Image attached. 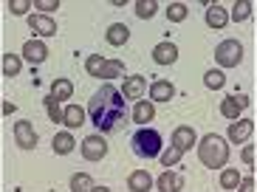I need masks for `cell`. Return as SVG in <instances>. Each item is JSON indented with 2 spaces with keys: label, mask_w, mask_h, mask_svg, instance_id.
Returning a JSON list of instances; mask_svg holds the SVG:
<instances>
[{
  "label": "cell",
  "mask_w": 257,
  "mask_h": 192,
  "mask_svg": "<svg viewBox=\"0 0 257 192\" xmlns=\"http://www.w3.org/2000/svg\"><path fill=\"white\" fill-rule=\"evenodd\" d=\"M88 116H91L93 127H99L102 133L121 130L127 124V99L121 96V91L105 82L88 102Z\"/></svg>",
  "instance_id": "cell-1"
},
{
  "label": "cell",
  "mask_w": 257,
  "mask_h": 192,
  "mask_svg": "<svg viewBox=\"0 0 257 192\" xmlns=\"http://www.w3.org/2000/svg\"><path fill=\"white\" fill-rule=\"evenodd\" d=\"M198 155H201V164H204V167H209V169H223V167H226V161H229L226 138L218 136V133H209V136H204Z\"/></svg>",
  "instance_id": "cell-2"
},
{
  "label": "cell",
  "mask_w": 257,
  "mask_h": 192,
  "mask_svg": "<svg viewBox=\"0 0 257 192\" xmlns=\"http://www.w3.org/2000/svg\"><path fill=\"white\" fill-rule=\"evenodd\" d=\"M130 144H133L136 155H142V158H159L161 150H164L159 130H153V127H139L136 136H133V141H130Z\"/></svg>",
  "instance_id": "cell-3"
},
{
  "label": "cell",
  "mask_w": 257,
  "mask_h": 192,
  "mask_svg": "<svg viewBox=\"0 0 257 192\" xmlns=\"http://www.w3.org/2000/svg\"><path fill=\"white\" fill-rule=\"evenodd\" d=\"M215 60H218L220 68H234V65H240V60H243V46L237 40H223V43L215 48Z\"/></svg>",
  "instance_id": "cell-4"
},
{
  "label": "cell",
  "mask_w": 257,
  "mask_h": 192,
  "mask_svg": "<svg viewBox=\"0 0 257 192\" xmlns=\"http://www.w3.org/2000/svg\"><path fill=\"white\" fill-rule=\"evenodd\" d=\"M15 141L20 150H34L37 147V133L31 127V122H17L15 124Z\"/></svg>",
  "instance_id": "cell-5"
},
{
  "label": "cell",
  "mask_w": 257,
  "mask_h": 192,
  "mask_svg": "<svg viewBox=\"0 0 257 192\" xmlns=\"http://www.w3.org/2000/svg\"><path fill=\"white\" fill-rule=\"evenodd\" d=\"M105 153H107V144L102 136H88L82 141V155L88 161H99V158H105Z\"/></svg>",
  "instance_id": "cell-6"
},
{
  "label": "cell",
  "mask_w": 257,
  "mask_h": 192,
  "mask_svg": "<svg viewBox=\"0 0 257 192\" xmlns=\"http://www.w3.org/2000/svg\"><path fill=\"white\" fill-rule=\"evenodd\" d=\"M46 57H48V48H46V43L43 40H29L23 46V60H29L31 65H40V62H46Z\"/></svg>",
  "instance_id": "cell-7"
},
{
  "label": "cell",
  "mask_w": 257,
  "mask_h": 192,
  "mask_svg": "<svg viewBox=\"0 0 257 192\" xmlns=\"http://www.w3.org/2000/svg\"><path fill=\"white\" fill-rule=\"evenodd\" d=\"M29 26L34 29L37 37H51L54 31H57V23L48 15H29Z\"/></svg>",
  "instance_id": "cell-8"
},
{
  "label": "cell",
  "mask_w": 257,
  "mask_h": 192,
  "mask_svg": "<svg viewBox=\"0 0 257 192\" xmlns=\"http://www.w3.org/2000/svg\"><path fill=\"white\" fill-rule=\"evenodd\" d=\"M173 147L181 150V153L192 150V147H195V130H192V127H175L173 130Z\"/></svg>",
  "instance_id": "cell-9"
},
{
  "label": "cell",
  "mask_w": 257,
  "mask_h": 192,
  "mask_svg": "<svg viewBox=\"0 0 257 192\" xmlns=\"http://www.w3.org/2000/svg\"><path fill=\"white\" fill-rule=\"evenodd\" d=\"M153 116H156V105H153L150 99H139L136 105H133L130 119H133L136 124H147V122H153Z\"/></svg>",
  "instance_id": "cell-10"
},
{
  "label": "cell",
  "mask_w": 257,
  "mask_h": 192,
  "mask_svg": "<svg viewBox=\"0 0 257 192\" xmlns=\"http://www.w3.org/2000/svg\"><path fill=\"white\" fill-rule=\"evenodd\" d=\"M251 130H254L251 119H237V122L229 127V138H232L234 144H243V141H249L251 138Z\"/></svg>",
  "instance_id": "cell-11"
},
{
  "label": "cell",
  "mask_w": 257,
  "mask_h": 192,
  "mask_svg": "<svg viewBox=\"0 0 257 192\" xmlns=\"http://www.w3.org/2000/svg\"><path fill=\"white\" fill-rule=\"evenodd\" d=\"M153 60L159 62V65H173L178 60V48L173 43H159V46L153 48Z\"/></svg>",
  "instance_id": "cell-12"
},
{
  "label": "cell",
  "mask_w": 257,
  "mask_h": 192,
  "mask_svg": "<svg viewBox=\"0 0 257 192\" xmlns=\"http://www.w3.org/2000/svg\"><path fill=\"white\" fill-rule=\"evenodd\" d=\"M144 88H147V85H144V77H127L124 79V85H121V96H124V99H142V93H144Z\"/></svg>",
  "instance_id": "cell-13"
},
{
  "label": "cell",
  "mask_w": 257,
  "mask_h": 192,
  "mask_svg": "<svg viewBox=\"0 0 257 192\" xmlns=\"http://www.w3.org/2000/svg\"><path fill=\"white\" fill-rule=\"evenodd\" d=\"M175 96V88L167 79H156L150 85V102H170Z\"/></svg>",
  "instance_id": "cell-14"
},
{
  "label": "cell",
  "mask_w": 257,
  "mask_h": 192,
  "mask_svg": "<svg viewBox=\"0 0 257 192\" xmlns=\"http://www.w3.org/2000/svg\"><path fill=\"white\" fill-rule=\"evenodd\" d=\"M184 189V175L181 172H161L159 178V192H181Z\"/></svg>",
  "instance_id": "cell-15"
},
{
  "label": "cell",
  "mask_w": 257,
  "mask_h": 192,
  "mask_svg": "<svg viewBox=\"0 0 257 192\" xmlns=\"http://www.w3.org/2000/svg\"><path fill=\"white\" fill-rule=\"evenodd\" d=\"M127 186H130V192H150L153 189L150 172H147V169H136V172L127 178Z\"/></svg>",
  "instance_id": "cell-16"
},
{
  "label": "cell",
  "mask_w": 257,
  "mask_h": 192,
  "mask_svg": "<svg viewBox=\"0 0 257 192\" xmlns=\"http://www.w3.org/2000/svg\"><path fill=\"white\" fill-rule=\"evenodd\" d=\"M82 122H85V110L79 105H68L62 110V124L65 127H82Z\"/></svg>",
  "instance_id": "cell-17"
},
{
  "label": "cell",
  "mask_w": 257,
  "mask_h": 192,
  "mask_svg": "<svg viewBox=\"0 0 257 192\" xmlns=\"http://www.w3.org/2000/svg\"><path fill=\"white\" fill-rule=\"evenodd\" d=\"M51 147H54V153H57V155H68L71 150H74V136H71L68 130L57 133L54 141H51Z\"/></svg>",
  "instance_id": "cell-18"
},
{
  "label": "cell",
  "mask_w": 257,
  "mask_h": 192,
  "mask_svg": "<svg viewBox=\"0 0 257 192\" xmlns=\"http://www.w3.org/2000/svg\"><path fill=\"white\" fill-rule=\"evenodd\" d=\"M226 20H229V15L223 6H209V12H206V26L209 29H223Z\"/></svg>",
  "instance_id": "cell-19"
},
{
  "label": "cell",
  "mask_w": 257,
  "mask_h": 192,
  "mask_svg": "<svg viewBox=\"0 0 257 192\" xmlns=\"http://www.w3.org/2000/svg\"><path fill=\"white\" fill-rule=\"evenodd\" d=\"M127 37H130V29L124 23H113L107 29V43H110V46H124Z\"/></svg>",
  "instance_id": "cell-20"
},
{
  "label": "cell",
  "mask_w": 257,
  "mask_h": 192,
  "mask_svg": "<svg viewBox=\"0 0 257 192\" xmlns=\"http://www.w3.org/2000/svg\"><path fill=\"white\" fill-rule=\"evenodd\" d=\"M71 93H74V85H71L68 79H57V82L51 85V96L57 102H68Z\"/></svg>",
  "instance_id": "cell-21"
},
{
  "label": "cell",
  "mask_w": 257,
  "mask_h": 192,
  "mask_svg": "<svg viewBox=\"0 0 257 192\" xmlns=\"http://www.w3.org/2000/svg\"><path fill=\"white\" fill-rule=\"evenodd\" d=\"M93 178L88 175V172H76L74 178H71V192H91L93 189Z\"/></svg>",
  "instance_id": "cell-22"
},
{
  "label": "cell",
  "mask_w": 257,
  "mask_h": 192,
  "mask_svg": "<svg viewBox=\"0 0 257 192\" xmlns=\"http://www.w3.org/2000/svg\"><path fill=\"white\" fill-rule=\"evenodd\" d=\"M249 15H251V3H249V0H237V3L232 6V12H229V17H232L234 23L249 20Z\"/></svg>",
  "instance_id": "cell-23"
},
{
  "label": "cell",
  "mask_w": 257,
  "mask_h": 192,
  "mask_svg": "<svg viewBox=\"0 0 257 192\" xmlns=\"http://www.w3.org/2000/svg\"><path fill=\"white\" fill-rule=\"evenodd\" d=\"M20 71H23V60H20L17 54H6V57H3V74H6V77H17Z\"/></svg>",
  "instance_id": "cell-24"
},
{
  "label": "cell",
  "mask_w": 257,
  "mask_h": 192,
  "mask_svg": "<svg viewBox=\"0 0 257 192\" xmlns=\"http://www.w3.org/2000/svg\"><path fill=\"white\" fill-rule=\"evenodd\" d=\"M105 57H99V54H93V57H88V60H85V71H88V74H91V77H99L102 79V74H105Z\"/></svg>",
  "instance_id": "cell-25"
},
{
  "label": "cell",
  "mask_w": 257,
  "mask_h": 192,
  "mask_svg": "<svg viewBox=\"0 0 257 192\" xmlns=\"http://www.w3.org/2000/svg\"><path fill=\"white\" fill-rule=\"evenodd\" d=\"M240 105H237V99L234 96H226V99L220 102V113L226 116V119H232V122H237V116H240Z\"/></svg>",
  "instance_id": "cell-26"
},
{
  "label": "cell",
  "mask_w": 257,
  "mask_h": 192,
  "mask_svg": "<svg viewBox=\"0 0 257 192\" xmlns=\"http://www.w3.org/2000/svg\"><path fill=\"white\" fill-rule=\"evenodd\" d=\"M240 181H243L240 172H237V169H232V167H226L223 172H220V186H223V189H234Z\"/></svg>",
  "instance_id": "cell-27"
},
{
  "label": "cell",
  "mask_w": 257,
  "mask_h": 192,
  "mask_svg": "<svg viewBox=\"0 0 257 192\" xmlns=\"http://www.w3.org/2000/svg\"><path fill=\"white\" fill-rule=\"evenodd\" d=\"M204 82H206V88H209V91H220V88L226 85V77H223V71H206Z\"/></svg>",
  "instance_id": "cell-28"
},
{
  "label": "cell",
  "mask_w": 257,
  "mask_h": 192,
  "mask_svg": "<svg viewBox=\"0 0 257 192\" xmlns=\"http://www.w3.org/2000/svg\"><path fill=\"white\" fill-rule=\"evenodd\" d=\"M156 12H159V6H156L153 0H139V3H136V15L142 17V20H150Z\"/></svg>",
  "instance_id": "cell-29"
},
{
  "label": "cell",
  "mask_w": 257,
  "mask_h": 192,
  "mask_svg": "<svg viewBox=\"0 0 257 192\" xmlns=\"http://www.w3.org/2000/svg\"><path fill=\"white\" fill-rule=\"evenodd\" d=\"M167 17H170L173 23L187 20V6H184V3H170V6H167Z\"/></svg>",
  "instance_id": "cell-30"
},
{
  "label": "cell",
  "mask_w": 257,
  "mask_h": 192,
  "mask_svg": "<svg viewBox=\"0 0 257 192\" xmlns=\"http://www.w3.org/2000/svg\"><path fill=\"white\" fill-rule=\"evenodd\" d=\"M124 74V65H121L119 60H107L105 62V74H102V79H116Z\"/></svg>",
  "instance_id": "cell-31"
},
{
  "label": "cell",
  "mask_w": 257,
  "mask_h": 192,
  "mask_svg": "<svg viewBox=\"0 0 257 192\" xmlns=\"http://www.w3.org/2000/svg\"><path fill=\"white\" fill-rule=\"evenodd\" d=\"M43 105H46L48 116H51V122H62V105H60L57 99H54V96H48V99L43 102Z\"/></svg>",
  "instance_id": "cell-32"
},
{
  "label": "cell",
  "mask_w": 257,
  "mask_h": 192,
  "mask_svg": "<svg viewBox=\"0 0 257 192\" xmlns=\"http://www.w3.org/2000/svg\"><path fill=\"white\" fill-rule=\"evenodd\" d=\"M181 150H175V147H170V150H161V155H159V158H161V164H164V167H173V164H178V161H181Z\"/></svg>",
  "instance_id": "cell-33"
},
{
  "label": "cell",
  "mask_w": 257,
  "mask_h": 192,
  "mask_svg": "<svg viewBox=\"0 0 257 192\" xmlns=\"http://www.w3.org/2000/svg\"><path fill=\"white\" fill-rule=\"evenodd\" d=\"M34 6H37L40 15H51V12H57V9H60V0H37Z\"/></svg>",
  "instance_id": "cell-34"
},
{
  "label": "cell",
  "mask_w": 257,
  "mask_h": 192,
  "mask_svg": "<svg viewBox=\"0 0 257 192\" xmlns=\"http://www.w3.org/2000/svg\"><path fill=\"white\" fill-rule=\"evenodd\" d=\"M29 9H31V3L29 0H12V3H9V12H12V15H29Z\"/></svg>",
  "instance_id": "cell-35"
},
{
  "label": "cell",
  "mask_w": 257,
  "mask_h": 192,
  "mask_svg": "<svg viewBox=\"0 0 257 192\" xmlns=\"http://www.w3.org/2000/svg\"><path fill=\"white\" fill-rule=\"evenodd\" d=\"M240 158H243V164H249V169H251V161H254V147L249 144V147L240 153Z\"/></svg>",
  "instance_id": "cell-36"
},
{
  "label": "cell",
  "mask_w": 257,
  "mask_h": 192,
  "mask_svg": "<svg viewBox=\"0 0 257 192\" xmlns=\"http://www.w3.org/2000/svg\"><path fill=\"white\" fill-rule=\"evenodd\" d=\"M237 189H240V192H254V181H251V178H246V181H240V184H237Z\"/></svg>",
  "instance_id": "cell-37"
},
{
  "label": "cell",
  "mask_w": 257,
  "mask_h": 192,
  "mask_svg": "<svg viewBox=\"0 0 257 192\" xmlns=\"http://www.w3.org/2000/svg\"><path fill=\"white\" fill-rule=\"evenodd\" d=\"M91 192H110V189H107V186H93Z\"/></svg>",
  "instance_id": "cell-38"
}]
</instances>
